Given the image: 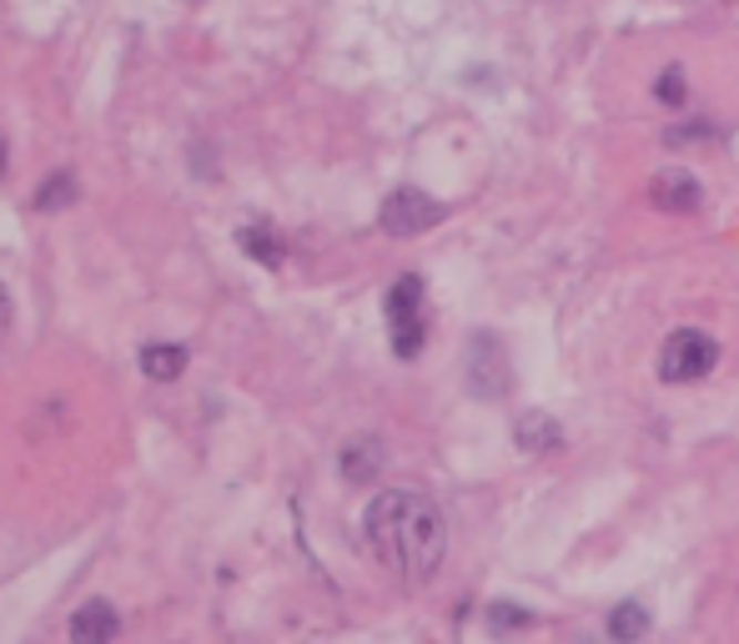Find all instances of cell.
Here are the masks:
<instances>
[{"label":"cell","mask_w":739,"mask_h":644,"mask_svg":"<svg viewBox=\"0 0 739 644\" xmlns=\"http://www.w3.org/2000/svg\"><path fill=\"white\" fill-rule=\"evenodd\" d=\"M362 534H368L378 564L398 574L402 584H428L448 554L443 509L413 489H382L362 513Z\"/></svg>","instance_id":"6da1fadb"},{"label":"cell","mask_w":739,"mask_h":644,"mask_svg":"<svg viewBox=\"0 0 739 644\" xmlns=\"http://www.w3.org/2000/svg\"><path fill=\"white\" fill-rule=\"evenodd\" d=\"M388 333H392V352L402 362H413L428 343V323H423V277L402 273L388 287Z\"/></svg>","instance_id":"7a4b0ae2"},{"label":"cell","mask_w":739,"mask_h":644,"mask_svg":"<svg viewBox=\"0 0 739 644\" xmlns=\"http://www.w3.org/2000/svg\"><path fill=\"white\" fill-rule=\"evenodd\" d=\"M715 362H719V343L709 338V333L679 328V333H669V338H664V348H659V378L675 382V388H685V382L709 378V372H715Z\"/></svg>","instance_id":"3957f363"},{"label":"cell","mask_w":739,"mask_h":644,"mask_svg":"<svg viewBox=\"0 0 739 644\" xmlns=\"http://www.w3.org/2000/svg\"><path fill=\"white\" fill-rule=\"evenodd\" d=\"M513 388V368H509V352L493 333H473L468 338V393L493 403V398H509Z\"/></svg>","instance_id":"277c9868"},{"label":"cell","mask_w":739,"mask_h":644,"mask_svg":"<svg viewBox=\"0 0 739 644\" xmlns=\"http://www.w3.org/2000/svg\"><path fill=\"white\" fill-rule=\"evenodd\" d=\"M443 217H448L443 202H433L428 192H418V186H398V192L382 202V212H378V222H382L388 237H418V232L438 227Z\"/></svg>","instance_id":"5b68a950"},{"label":"cell","mask_w":739,"mask_h":644,"mask_svg":"<svg viewBox=\"0 0 739 644\" xmlns=\"http://www.w3.org/2000/svg\"><path fill=\"white\" fill-rule=\"evenodd\" d=\"M649 202L659 212H699L705 186H699V176L685 172V166H659V172L649 176Z\"/></svg>","instance_id":"8992f818"},{"label":"cell","mask_w":739,"mask_h":644,"mask_svg":"<svg viewBox=\"0 0 739 644\" xmlns=\"http://www.w3.org/2000/svg\"><path fill=\"white\" fill-rule=\"evenodd\" d=\"M121 620L106 600H91L71 614V644H116Z\"/></svg>","instance_id":"52a82bcc"},{"label":"cell","mask_w":739,"mask_h":644,"mask_svg":"<svg viewBox=\"0 0 739 644\" xmlns=\"http://www.w3.org/2000/svg\"><path fill=\"white\" fill-rule=\"evenodd\" d=\"M513 443H519L523 453H554V448H564V428H558V418L533 408V413L513 418Z\"/></svg>","instance_id":"ba28073f"},{"label":"cell","mask_w":739,"mask_h":644,"mask_svg":"<svg viewBox=\"0 0 739 644\" xmlns=\"http://www.w3.org/2000/svg\"><path fill=\"white\" fill-rule=\"evenodd\" d=\"M338 469H342V479H348V483H372L382 473V443H378V438H352V443L342 448Z\"/></svg>","instance_id":"9c48e42d"},{"label":"cell","mask_w":739,"mask_h":644,"mask_svg":"<svg viewBox=\"0 0 739 644\" xmlns=\"http://www.w3.org/2000/svg\"><path fill=\"white\" fill-rule=\"evenodd\" d=\"M142 372L156 382H176L186 372V348L182 343H146L142 348Z\"/></svg>","instance_id":"30bf717a"},{"label":"cell","mask_w":739,"mask_h":644,"mask_svg":"<svg viewBox=\"0 0 739 644\" xmlns=\"http://www.w3.org/2000/svg\"><path fill=\"white\" fill-rule=\"evenodd\" d=\"M649 610H644V604H634V600H624V604H614L609 610V624H604V630H609V640L614 644H639L644 634H649Z\"/></svg>","instance_id":"8fae6325"},{"label":"cell","mask_w":739,"mask_h":644,"mask_svg":"<svg viewBox=\"0 0 739 644\" xmlns=\"http://www.w3.org/2000/svg\"><path fill=\"white\" fill-rule=\"evenodd\" d=\"M237 242H242V252H247L252 263H261V267H283V257H287L283 237H277L273 227H242Z\"/></svg>","instance_id":"7c38bea8"},{"label":"cell","mask_w":739,"mask_h":644,"mask_svg":"<svg viewBox=\"0 0 739 644\" xmlns=\"http://www.w3.org/2000/svg\"><path fill=\"white\" fill-rule=\"evenodd\" d=\"M519 630H533V610H523V604H513V600H493L489 604L493 640H509V634H519Z\"/></svg>","instance_id":"4fadbf2b"},{"label":"cell","mask_w":739,"mask_h":644,"mask_svg":"<svg viewBox=\"0 0 739 644\" xmlns=\"http://www.w3.org/2000/svg\"><path fill=\"white\" fill-rule=\"evenodd\" d=\"M71 202H76V176H71V172L45 176L41 192H35V207H41V212H61V207H71Z\"/></svg>","instance_id":"5bb4252c"},{"label":"cell","mask_w":739,"mask_h":644,"mask_svg":"<svg viewBox=\"0 0 739 644\" xmlns=\"http://www.w3.org/2000/svg\"><path fill=\"white\" fill-rule=\"evenodd\" d=\"M654 96L664 101V106H685L689 101V86H685V71L679 67H669L659 81H654Z\"/></svg>","instance_id":"9a60e30c"},{"label":"cell","mask_w":739,"mask_h":644,"mask_svg":"<svg viewBox=\"0 0 739 644\" xmlns=\"http://www.w3.org/2000/svg\"><path fill=\"white\" fill-rule=\"evenodd\" d=\"M11 323H16V303H11V287L0 283V338L11 333Z\"/></svg>","instance_id":"2e32d148"},{"label":"cell","mask_w":739,"mask_h":644,"mask_svg":"<svg viewBox=\"0 0 739 644\" xmlns=\"http://www.w3.org/2000/svg\"><path fill=\"white\" fill-rule=\"evenodd\" d=\"M0 172H6V142H0Z\"/></svg>","instance_id":"e0dca14e"}]
</instances>
